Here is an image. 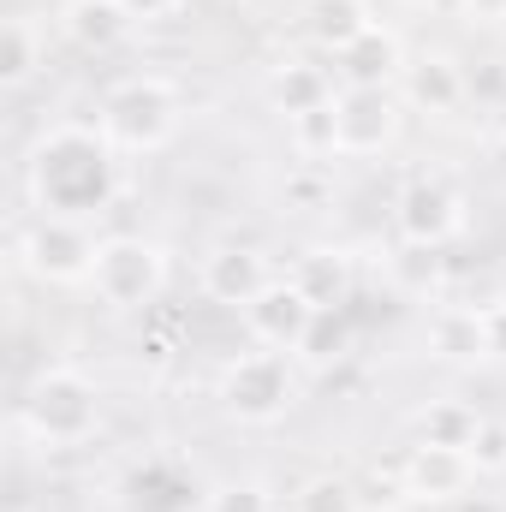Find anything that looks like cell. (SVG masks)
I'll list each match as a JSON object with an SVG mask.
<instances>
[{
  "label": "cell",
  "mask_w": 506,
  "mask_h": 512,
  "mask_svg": "<svg viewBox=\"0 0 506 512\" xmlns=\"http://www.w3.org/2000/svg\"><path fill=\"white\" fill-rule=\"evenodd\" d=\"M120 191V149L90 126H54L30 155V197L42 215L90 221Z\"/></svg>",
  "instance_id": "6da1fadb"
},
{
  "label": "cell",
  "mask_w": 506,
  "mask_h": 512,
  "mask_svg": "<svg viewBox=\"0 0 506 512\" xmlns=\"http://www.w3.org/2000/svg\"><path fill=\"white\" fill-rule=\"evenodd\" d=\"M18 423H24V435H30L36 447H48V453L84 447V441L102 429V387L90 382L84 370H72V364H54V370H42L36 382L24 387Z\"/></svg>",
  "instance_id": "7a4b0ae2"
},
{
  "label": "cell",
  "mask_w": 506,
  "mask_h": 512,
  "mask_svg": "<svg viewBox=\"0 0 506 512\" xmlns=\"http://www.w3.org/2000/svg\"><path fill=\"white\" fill-rule=\"evenodd\" d=\"M96 131L120 149V155H155L173 143L179 131V90L155 72L143 78H126L102 96V114H96Z\"/></svg>",
  "instance_id": "3957f363"
},
{
  "label": "cell",
  "mask_w": 506,
  "mask_h": 512,
  "mask_svg": "<svg viewBox=\"0 0 506 512\" xmlns=\"http://www.w3.org/2000/svg\"><path fill=\"white\" fill-rule=\"evenodd\" d=\"M221 411L245 429H268L280 423L292 405H298V370H292V352H239L227 370H221V387H215Z\"/></svg>",
  "instance_id": "277c9868"
},
{
  "label": "cell",
  "mask_w": 506,
  "mask_h": 512,
  "mask_svg": "<svg viewBox=\"0 0 506 512\" xmlns=\"http://www.w3.org/2000/svg\"><path fill=\"white\" fill-rule=\"evenodd\" d=\"M167 274L173 262L155 239L143 233H114L102 239L96 251V268H90V292L108 304V310H149L161 292H167Z\"/></svg>",
  "instance_id": "5b68a950"
},
{
  "label": "cell",
  "mask_w": 506,
  "mask_h": 512,
  "mask_svg": "<svg viewBox=\"0 0 506 512\" xmlns=\"http://www.w3.org/2000/svg\"><path fill=\"white\" fill-rule=\"evenodd\" d=\"M96 251H102V239H90V227L66 221V215H36L18 233V262L42 286H90Z\"/></svg>",
  "instance_id": "8992f818"
},
{
  "label": "cell",
  "mask_w": 506,
  "mask_h": 512,
  "mask_svg": "<svg viewBox=\"0 0 506 512\" xmlns=\"http://www.w3.org/2000/svg\"><path fill=\"white\" fill-rule=\"evenodd\" d=\"M393 227H399V239H405L411 251H441V245L459 239V227H465V197H459V185H447V179H435V173L405 179V191H399V203H393Z\"/></svg>",
  "instance_id": "52a82bcc"
},
{
  "label": "cell",
  "mask_w": 506,
  "mask_h": 512,
  "mask_svg": "<svg viewBox=\"0 0 506 512\" xmlns=\"http://www.w3.org/2000/svg\"><path fill=\"white\" fill-rule=\"evenodd\" d=\"M334 126H340V155H387L405 131V102L399 90H340Z\"/></svg>",
  "instance_id": "ba28073f"
},
{
  "label": "cell",
  "mask_w": 506,
  "mask_h": 512,
  "mask_svg": "<svg viewBox=\"0 0 506 512\" xmlns=\"http://www.w3.org/2000/svg\"><path fill=\"white\" fill-rule=\"evenodd\" d=\"M239 316H245V334H251L256 346L292 352V358H298V346H304V334H310V322H316V304L280 274V280H268V286L256 292Z\"/></svg>",
  "instance_id": "9c48e42d"
},
{
  "label": "cell",
  "mask_w": 506,
  "mask_h": 512,
  "mask_svg": "<svg viewBox=\"0 0 506 512\" xmlns=\"http://www.w3.org/2000/svg\"><path fill=\"white\" fill-rule=\"evenodd\" d=\"M399 483H405V495L417 507H459V501H471L477 465H471L465 447H429V441H417L411 459H405V471H399Z\"/></svg>",
  "instance_id": "30bf717a"
},
{
  "label": "cell",
  "mask_w": 506,
  "mask_h": 512,
  "mask_svg": "<svg viewBox=\"0 0 506 512\" xmlns=\"http://www.w3.org/2000/svg\"><path fill=\"white\" fill-rule=\"evenodd\" d=\"M465 96H471V78L447 48H417L399 72V102L411 114H453Z\"/></svg>",
  "instance_id": "8fae6325"
},
{
  "label": "cell",
  "mask_w": 506,
  "mask_h": 512,
  "mask_svg": "<svg viewBox=\"0 0 506 512\" xmlns=\"http://www.w3.org/2000/svg\"><path fill=\"white\" fill-rule=\"evenodd\" d=\"M405 60H411L405 42L387 24H370L346 54H334V78H340V90H399Z\"/></svg>",
  "instance_id": "7c38bea8"
},
{
  "label": "cell",
  "mask_w": 506,
  "mask_h": 512,
  "mask_svg": "<svg viewBox=\"0 0 506 512\" xmlns=\"http://www.w3.org/2000/svg\"><path fill=\"white\" fill-rule=\"evenodd\" d=\"M268 280H280V274L268 268V256L256 251V245H215V251L203 256V298L209 304L245 310Z\"/></svg>",
  "instance_id": "4fadbf2b"
},
{
  "label": "cell",
  "mask_w": 506,
  "mask_h": 512,
  "mask_svg": "<svg viewBox=\"0 0 506 512\" xmlns=\"http://www.w3.org/2000/svg\"><path fill=\"white\" fill-rule=\"evenodd\" d=\"M340 96V78L328 72V66H316V60H280L274 72H268V108L292 126V120H304V114H316V108H328Z\"/></svg>",
  "instance_id": "5bb4252c"
},
{
  "label": "cell",
  "mask_w": 506,
  "mask_h": 512,
  "mask_svg": "<svg viewBox=\"0 0 506 512\" xmlns=\"http://www.w3.org/2000/svg\"><path fill=\"white\" fill-rule=\"evenodd\" d=\"M286 280H292L316 310H346V298H352V256L334 251V245H310V251L292 256Z\"/></svg>",
  "instance_id": "9a60e30c"
},
{
  "label": "cell",
  "mask_w": 506,
  "mask_h": 512,
  "mask_svg": "<svg viewBox=\"0 0 506 512\" xmlns=\"http://www.w3.org/2000/svg\"><path fill=\"white\" fill-rule=\"evenodd\" d=\"M131 18L126 0H66L60 6V30H66V42H78L84 54H114L120 42L131 36Z\"/></svg>",
  "instance_id": "2e32d148"
},
{
  "label": "cell",
  "mask_w": 506,
  "mask_h": 512,
  "mask_svg": "<svg viewBox=\"0 0 506 512\" xmlns=\"http://www.w3.org/2000/svg\"><path fill=\"white\" fill-rule=\"evenodd\" d=\"M429 352H435L447 370H477V364H489V328H483V310H465V304L435 310V322H429Z\"/></svg>",
  "instance_id": "e0dca14e"
},
{
  "label": "cell",
  "mask_w": 506,
  "mask_h": 512,
  "mask_svg": "<svg viewBox=\"0 0 506 512\" xmlns=\"http://www.w3.org/2000/svg\"><path fill=\"white\" fill-rule=\"evenodd\" d=\"M370 24H376L370 0H304V36H310L328 60L346 54Z\"/></svg>",
  "instance_id": "ac0fdd59"
},
{
  "label": "cell",
  "mask_w": 506,
  "mask_h": 512,
  "mask_svg": "<svg viewBox=\"0 0 506 512\" xmlns=\"http://www.w3.org/2000/svg\"><path fill=\"white\" fill-rule=\"evenodd\" d=\"M42 60H48L42 24H36L30 12H12V18L0 24V84H6V90H24V84L42 72Z\"/></svg>",
  "instance_id": "d6986e66"
},
{
  "label": "cell",
  "mask_w": 506,
  "mask_h": 512,
  "mask_svg": "<svg viewBox=\"0 0 506 512\" xmlns=\"http://www.w3.org/2000/svg\"><path fill=\"white\" fill-rule=\"evenodd\" d=\"M477 429H483V411L465 405V399H435V405H423V417H417V441H429V447H465V453H471Z\"/></svg>",
  "instance_id": "ffe728a7"
},
{
  "label": "cell",
  "mask_w": 506,
  "mask_h": 512,
  "mask_svg": "<svg viewBox=\"0 0 506 512\" xmlns=\"http://www.w3.org/2000/svg\"><path fill=\"white\" fill-rule=\"evenodd\" d=\"M346 346H352V322H346V310H316V322H310L298 358L316 364V370H328L334 358H346Z\"/></svg>",
  "instance_id": "44dd1931"
},
{
  "label": "cell",
  "mask_w": 506,
  "mask_h": 512,
  "mask_svg": "<svg viewBox=\"0 0 506 512\" xmlns=\"http://www.w3.org/2000/svg\"><path fill=\"white\" fill-rule=\"evenodd\" d=\"M292 149H298V161H334L340 155V126H334V102L328 108H316V114H304V120H292Z\"/></svg>",
  "instance_id": "7402d4cb"
},
{
  "label": "cell",
  "mask_w": 506,
  "mask_h": 512,
  "mask_svg": "<svg viewBox=\"0 0 506 512\" xmlns=\"http://www.w3.org/2000/svg\"><path fill=\"white\" fill-rule=\"evenodd\" d=\"M292 512H364V501H358V489L346 477H310L292 495Z\"/></svg>",
  "instance_id": "603a6c76"
},
{
  "label": "cell",
  "mask_w": 506,
  "mask_h": 512,
  "mask_svg": "<svg viewBox=\"0 0 506 512\" xmlns=\"http://www.w3.org/2000/svg\"><path fill=\"white\" fill-rule=\"evenodd\" d=\"M203 512H274V501H268V489H262V483L239 477V483H221V489H209Z\"/></svg>",
  "instance_id": "cb8c5ba5"
},
{
  "label": "cell",
  "mask_w": 506,
  "mask_h": 512,
  "mask_svg": "<svg viewBox=\"0 0 506 512\" xmlns=\"http://www.w3.org/2000/svg\"><path fill=\"white\" fill-rule=\"evenodd\" d=\"M471 465H477V477L506 471V417H483V429L471 441Z\"/></svg>",
  "instance_id": "d4e9b609"
},
{
  "label": "cell",
  "mask_w": 506,
  "mask_h": 512,
  "mask_svg": "<svg viewBox=\"0 0 506 512\" xmlns=\"http://www.w3.org/2000/svg\"><path fill=\"white\" fill-rule=\"evenodd\" d=\"M322 197H328V179H322V167H316V161H304V173H292V179H286V203L316 209Z\"/></svg>",
  "instance_id": "484cf974"
},
{
  "label": "cell",
  "mask_w": 506,
  "mask_h": 512,
  "mask_svg": "<svg viewBox=\"0 0 506 512\" xmlns=\"http://www.w3.org/2000/svg\"><path fill=\"white\" fill-rule=\"evenodd\" d=\"M191 0H126L131 18H143V24H155V18H179Z\"/></svg>",
  "instance_id": "4316f807"
},
{
  "label": "cell",
  "mask_w": 506,
  "mask_h": 512,
  "mask_svg": "<svg viewBox=\"0 0 506 512\" xmlns=\"http://www.w3.org/2000/svg\"><path fill=\"white\" fill-rule=\"evenodd\" d=\"M483 328H489V358H506V304H483Z\"/></svg>",
  "instance_id": "83f0119b"
},
{
  "label": "cell",
  "mask_w": 506,
  "mask_h": 512,
  "mask_svg": "<svg viewBox=\"0 0 506 512\" xmlns=\"http://www.w3.org/2000/svg\"><path fill=\"white\" fill-rule=\"evenodd\" d=\"M477 24H506V0H459Z\"/></svg>",
  "instance_id": "f1b7e54d"
},
{
  "label": "cell",
  "mask_w": 506,
  "mask_h": 512,
  "mask_svg": "<svg viewBox=\"0 0 506 512\" xmlns=\"http://www.w3.org/2000/svg\"><path fill=\"white\" fill-rule=\"evenodd\" d=\"M459 512H495V507L489 501H471V507H459Z\"/></svg>",
  "instance_id": "f546056e"
},
{
  "label": "cell",
  "mask_w": 506,
  "mask_h": 512,
  "mask_svg": "<svg viewBox=\"0 0 506 512\" xmlns=\"http://www.w3.org/2000/svg\"><path fill=\"white\" fill-rule=\"evenodd\" d=\"M501 304H506V268H501Z\"/></svg>",
  "instance_id": "4dcf8cb0"
},
{
  "label": "cell",
  "mask_w": 506,
  "mask_h": 512,
  "mask_svg": "<svg viewBox=\"0 0 506 512\" xmlns=\"http://www.w3.org/2000/svg\"><path fill=\"white\" fill-rule=\"evenodd\" d=\"M364 512H393V507H364Z\"/></svg>",
  "instance_id": "1f68e13d"
},
{
  "label": "cell",
  "mask_w": 506,
  "mask_h": 512,
  "mask_svg": "<svg viewBox=\"0 0 506 512\" xmlns=\"http://www.w3.org/2000/svg\"><path fill=\"white\" fill-rule=\"evenodd\" d=\"M274 512H280V507H274Z\"/></svg>",
  "instance_id": "d6a6232c"
}]
</instances>
